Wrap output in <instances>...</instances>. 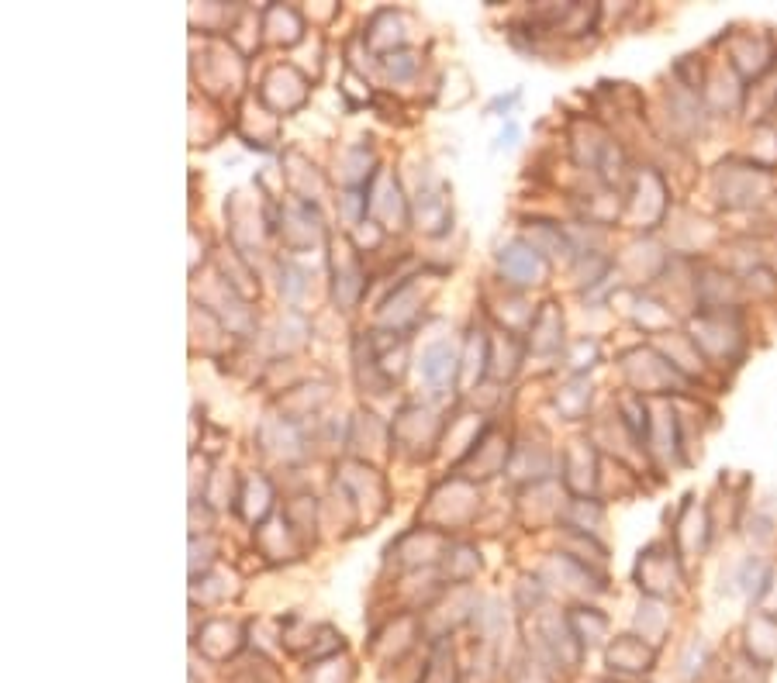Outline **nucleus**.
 <instances>
[{"instance_id":"26","label":"nucleus","mask_w":777,"mask_h":683,"mask_svg":"<svg viewBox=\"0 0 777 683\" xmlns=\"http://www.w3.org/2000/svg\"><path fill=\"white\" fill-rule=\"evenodd\" d=\"M518 135H522V128H518L515 121H508V125H505V132L498 135V145H494V149H515Z\"/></svg>"},{"instance_id":"23","label":"nucleus","mask_w":777,"mask_h":683,"mask_svg":"<svg viewBox=\"0 0 777 683\" xmlns=\"http://www.w3.org/2000/svg\"><path fill=\"white\" fill-rule=\"evenodd\" d=\"M588 401H591V387L584 380H574L570 387H563L556 394V408H560V414H567V418H581Z\"/></svg>"},{"instance_id":"17","label":"nucleus","mask_w":777,"mask_h":683,"mask_svg":"<svg viewBox=\"0 0 777 683\" xmlns=\"http://www.w3.org/2000/svg\"><path fill=\"white\" fill-rule=\"evenodd\" d=\"M273 508V487L266 477H249L246 483H242L239 490V511L242 518L249 521V525H256V521H263L266 514H270Z\"/></svg>"},{"instance_id":"6","label":"nucleus","mask_w":777,"mask_h":683,"mask_svg":"<svg viewBox=\"0 0 777 683\" xmlns=\"http://www.w3.org/2000/svg\"><path fill=\"white\" fill-rule=\"evenodd\" d=\"M474 497H477V490L470 487L463 477H456V480H449L443 490H436V494L429 497V511H425V518L436 521L439 532H449V528H456V525H467L474 514L460 511V501H474Z\"/></svg>"},{"instance_id":"19","label":"nucleus","mask_w":777,"mask_h":683,"mask_svg":"<svg viewBox=\"0 0 777 683\" xmlns=\"http://www.w3.org/2000/svg\"><path fill=\"white\" fill-rule=\"evenodd\" d=\"M525 242H529L543 259H556V256L567 259L570 256L567 239H563V232L556 225H550V221H532V225L525 228Z\"/></svg>"},{"instance_id":"3","label":"nucleus","mask_w":777,"mask_h":683,"mask_svg":"<svg viewBox=\"0 0 777 683\" xmlns=\"http://www.w3.org/2000/svg\"><path fill=\"white\" fill-rule=\"evenodd\" d=\"M367 207L370 214L377 218L380 228H401L405 221L411 218V207L408 201L401 197V187L391 173L380 170L377 176L370 180V190H367Z\"/></svg>"},{"instance_id":"24","label":"nucleus","mask_w":777,"mask_h":683,"mask_svg":"<svg viewBox=\"0 0 777 683\" xmlns=\"http://www.w3.org/2000/svg\"><path fill=\"white\" fill-rule=\"evenodd\" d=\"M304 290H308V273H304L301 266H294V263L280 266V294H284L291 304H297L304 297Z\"/></svg>"},{"instance_id":"21","label":"nucleus","mask_w":777,"mask_h":683,"mask_svg":"<svg viewBox=\"0 0 777 683\" xmlns=\"http://www.w3.org/2000/svg\"><path fill=\"white\" fill-rule=\"evenodd\" d=\"M443 563H446L449 583H467L477 570H481V556H477V549H470V546H449Z\"/></svg>"},{"instance_id":"18","label":"nucleus","mask_w":777,"mask_h":683,"mask_svg":"<svg viewBox=\"0 0 777 683\" xmlns=\"http://www.w3.org/2000/svg\"><path fill=\"white\" fill-rule=\"evenodd\" d=\"M263 28L270 32V42H277V45H294V42H301V35H304L301 14H297L294 7H280V4L266 7Z\"/></svg>"},{"instance_id":"15","label":"nucleus","mask_w":777,"mask_h":683,"mask_svg":"<svg viewBox=\"0 0 777 683\" xmlns=\"http://www.w3.org/2000/svg\"><path fill=\"white\" fill-rule=\"evenodd\" d=\"M563 342V318H560V308L556 304H543L529 321V345L536 352H556Z\"/></svg>"},{"instance_id":"12","label":"nucleus","mask_w":777,"mask_h":683,"mask_svg":"<svg viewBox=\"0 0 777 683\" xmlns=\"http://www.w3.org/2000/svg\"><path fill=\"white\" fill-rule=\"evenodd\" d=\"M522 363V342L508 332H494L487 339V373L494 380H512Z\"/></svg>"},{"instance_id":"1","label":"nucleus","mask_w":777,"mask_h":683,"mask_svg":"<svg viewBox=\"0 0 777 683\" xmlns=\"http://www.w3.org/2000/svg\"><path fill=\"white\" fill-rule=\"evenodd\" d=\"M498 273L512 287H536L546 276V259L525 239H512L498 249Z\"/></svg>"},{"instance_id":"11","label":"nucleus","mask_w":777,"mask_h":683,"mask_svg":"<svg viewBox=\"0 0 777 683\" xmlns=\"http://www.w3.org/2000/svg\"><path fill=\"white\" fill-rule=\"evenodd\" d=\"M256 439H259V449L270 452V456H277V459H297L304 452L301 435H297L294 421H287V418L263 421Z\"/></svg>"},{"instance_id":"10","label":"nucleus","mask_w":777,"mask_h":683,"mask_svg":"<svg viewBox=\"0 0 777 683\" xmlns=\"http://www.w3.org/2000/svg\"><path fill=\"white\" fill-rule=\"evenodd\" d=\"M367 290V273H363L360 259H356L353 249H346L339 259H335V283H332V297L342 311H353L356 301Z\"/></svg>"},{"instance_id":"14","label":"nucleus","mask_w":777,"mask_h":683,"mask_svg":"<svg viewBox=\"0 0 777 683\" xmlns=\"http://www.w3.org/2000/svg\"><path fill=\"white\" fill-rule=\"evenodd\" d=\"M418 276H411V280H405L401 287H394V294L387 297V304L380 308V321H384L387 328H405L415 321L418 314V304H422V297H418Z\"/></svg>"},{"instance_id":"25","label":"nucleus","mask_w":777,"mask_h":683,"mask_svg":"<svg viewBox=\"0 0 777 683\" xmlns=\"http://www.w3.org/2000/svg\"><path fill=\"white\" fill-rule=\"evenodd\" d=\"M384 69H387V76H394V80H411L415 76V69H418V59L411 56V52H391V56H384Z\"/></svg>"},{"instance_id":"27","label":"nucleus","mask_w":777,"mask_h":683,"mask_svg":"<svg viewBox=\"0 0 777 683\" xmlns=\"http://www.w3.org/2000/svg\"><path fill=\"white\" fill-rule=\"evenodd\" d=\"M518 97H522V94H518V90H515L512 97H498V101L491 104V111H508V107H512V104L518 101Z\"/></svg>"},{"instance_id":"5","label":"nucleus","mask_w":777,"mask_h":683,"mask_svg":"<svg viewBox=\"0 0 777 683\" xmlns=\"http://www.w3.org/2000/svg\"><path fill=\"white\" fill-rule=\"evenodd\" d=\"M508 463V439H501L491 425L481 432V439L474 442V449L460 459V473L463 480H484L501 473V466Z\"/></svg>"},{"instance_id":"20","label":"nucleus","mask_w":777,"mask_h":683,"mask_svg":"<svg viewBox=\"0 0 777 683\" xmlns=\"http://www.w3.org/2000/svg\"><path fill=\"white\" fill-rule=\"evenodd\" d=\"M370 166H373V152L367 145H349L339 159V173L349 187H367V180L377 176V170H370Z\"/></svg>"},{"instance_id":"7","label":"nucleus","mask_w":777,"mask_h":683,"mask_svg":"<svg viewBox=\"0 0 777 683\" xmlns=\"http://www.w3.org/2000/svg\"><path fill=\"white\" fill-rule=\"evenodd\" d=\"M263 101L270 104V111L291 114L304 101H308V80L297 73L294 66H277L266 73L263 80Z\"/></svg>"},{"instance_id":"8","label":"nucleus","mask_w":777,"mask_h":683,"mask_svg":"<svg viewBox=\"0 0 777 683\" xmlns=\"http://www.w3.org/2000/svg\"><path fill=\"white\" fill-rule=\"evenodd\" d=\"M460 352L453 349V342L449 339H439L432 345H425L422 349V359H418V370H422V380L429 383V387L443 390V387H453L456 376H460Z\"/></svg>"},{"instance_id":"4","label":"nucleus","mask_w":777,"mask_h":683,"mask_svg":"<svg viewBox=\"0 0 777 683\" xmlns=\"http://www.w3.org/2000/svg\"><path fill=\"white\" fill-rule=\"evenodd\" d=\"M443 194V183L432 180V173H425V180L418 183L415 207H411V218L425 235H443L453 225V211H449V201Z\"/></svg>"},{"instance_id":"22","label":"nucleus","mask_w":777,"mask_h":683,"mask_svg":"<svg viewBox=\"0 0 777 683\" xmlns=\"http://www.w3.org/2000/svg\"><path fill=\"white\" fill-rule=\"evenodd\" d=\"M460 373H463V383L474 387L477 380L487 373V342L481 339V332H474V339L467 342V356L460 363Z\"/></svg>"},{"instance_id":"13","label":"nucleus","mask_w":777,"mask_h":683,"mask_svg":"<svg viewBox=\"0 0 777 683\" xmlns=\"http://www.w3.org/2000/svg\"><path fill=\"white\" fill-rule=\"evenodd\" d=\"M280 235H284L291 249H301V245H311L322 235V221L311 211V204H294L280 218Z\"/></svg>"},{"instance_id":"9","label":"nucleus","mask_w":777,"mask_h":683,"mask_svg":"<svg viewBox=\"0 0 777 683\" xmlns=\"http://www.w3.org/2000/svg\"><path fill=\"white\" fill-rule=\"evenodd\" d=\"M446 552H449V546L439 528H415V532L401 535V539L391 546V556H398V563H405V566L432 563V559H443Z\"/></svg>"},{"instance_id":"16","label":"nucleus","mask_w":777,"mask_h":683,"mask_svg":"<svg viewBox=\"0 0 777 683\" xmlns=\"http://www.w3.org/2000/svg\"><path fill=\"white\" fill-rule=\"evenodd\" d=\"M367 45L377 52H384V56H391V52H401V45H405V32H401V21L394 11H380L373 14L370 28H367Z\"/></svg>"},{"instance_id":"2","label":"nucleus","mask_w":777,"mask_h":683,"mask_svg":"<svg viewBox=\"0 0 777 683\" xmlns=\"http://www.w3.org/2000/svg\"><path fill=\"white\" fill-rule=\"evenodd\" d=\"M439 432H443V425H439L436 414L429 408H422V404H408V408H401L398 418H394L391 439L405 452H422V445L432 449V445L439 442Z\"/></svg>"}]
</instances>
